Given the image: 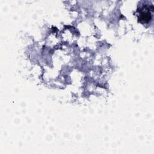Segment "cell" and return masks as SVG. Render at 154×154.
I'll return each instance as SVG.
<instances>
[{
  "label": "cell",
  "instance_id": "1",
  "mask_svg": "<svg viewBox=\"0 0 154 154\" xmlns=\"http://www.w3.org/2000/svg\"><path fill=\"white\" fill-rule=\"evenodd\" d=\"M150 8L147 6L143 7L140 10L139 13V19L141 22H148L151 19V14L150 13Z\"/></svg>",
  "mask_w": 154,
  "mask_h": 154
}]
</instances>
